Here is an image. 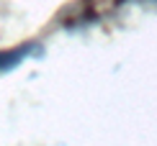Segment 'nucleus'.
<instances>
[{
  "label": "nucleus",
  "mask_w": 157,
  "mask_h": 146,
  "mask_svg": "<svg viewBox=\"0 0 157 146\" xmlns=\"http://www.w3.org/2000/svg\"><path fill=\"white\" fill-rule=\"evenodd\" d=\"M93 3L95 0H77V3L67 5L62 13H59V26L64 31H80V28H88L98 21L95 10H93Z\"/></svg>",
  "instance_id": "f257e3e1"
},
{
  "label": "nucleus",
  "mask_w": 157,
  "mask_h": 146,
  "mask_svg": "<svg viewBox=\"0 0 157 146\" xmlns=\"http://www.w3.org/2000/svg\"><path fill=\"white\" fill-rule=\"evenodd\" d=\"M44 57V46L39 41H26L21 46H13V49L0 51V75H8V72L18 69L26 59H39Z\"/></svg>",
  "instance_id": "f03ea898"
},
{
  "label": "nucleus",
  "mask_w": 157,
  "mask_h": 146,
  "mask_svg": "<svg viewBox=\"0 0 157 146\" xmlns=\"http://www.w3.org/2000/svg\"><path fill=\"white\" fill-rule=\"evenodd\" d=\"M116 5H157V0H113Z\"/></svg>",
  "instance_id": "7ed1b4c3"
}]
</instances>
